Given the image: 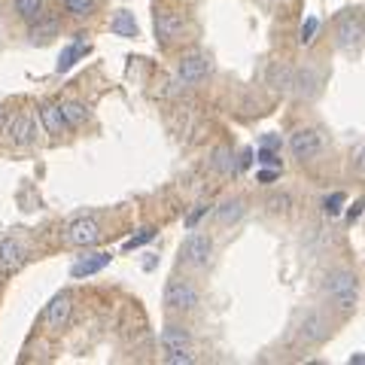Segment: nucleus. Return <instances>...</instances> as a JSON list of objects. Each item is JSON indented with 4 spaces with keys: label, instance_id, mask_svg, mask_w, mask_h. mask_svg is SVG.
<instances>
[{
    "label": "nucleus",
    "instance_id": "412c9836",
    "mask_svg": "<svg viewBox=\"0 0 365 365\" xmlns=\"http://www.w3.org/2000/svg\"><path fill=\"white\" fill-rule=\"evenodd\" d=\"M15 12H19L21 21L34 25V21L43 15V0H15Z\"/></svg>",
    "mask_w": 365,
    "mask_h": 365
},
{
    "label": "nucleus",
    "instance_id": "f8f14e48",
    "mask_svg": "<svg viewBox=\"0 0 365 365\" xmlns=\"http://www.w3.org/2000/svg\"><path fill=\"white\" fill-rule=\"evenodd\" d=\"M182 30H186V19H182L180 12L156 15V34H158V40L171 43V40H177V37H182Z\"/></svg>",
    "mask_w": 365,
    "mask_h": 365
},
{
    "label": "nucleus",
    "instance_id": "6ab92c4d",
    "mask_svg": "<svg viewBox=\"0 0 365 365\" xmlns=\"http://www.w3.org/2000/svg\"><path fill=\"white\" fill-rule=\"evenodd\" d=\"M110 30H113L116 37H137V21H134V15L125 12V10H119L116 15H113V21H110Z\"/></svg>",
    "mask_w": 365,
    "mask_h": 365
},
{
    "label": "nucleus",
    "instance_id": "20e7f679",
    "mask_svg": "<svg viewBox=\"0 0 365 365\" xmlns=\"http://www.w3.org/2000/svg\"><path fill=\"white\" fill-rule=\"evenodd\" d=\"M319 149H323V140H319V134L314 128H299V131H292V137H289V152H292L299 162L317 158Z\"/></svg>",
    "mask_w": 365,
    "mask_h": 365
},
{
    "label": "nucleus",
    "instance_id": "5701e85b",
    "mask_svg": "<svg viewBox=\"0 0 365 365\" xmlns=\"http://www.w3.org/2000/svg\"><path fill=\"white\" fill-rule=\"evenodd\" d=\"M292 71H289L286 64H274L271 67V86L277 91H289V86H292Z\"/></svg>",
    "mask_w": 365,
    "mask_h": 365
},
{
    "label": "nucleus",
    "instance_id": "b1692460",
    "mask_svg": "<svg viewBox=\"0 0 365 365\" xmlns=\"http://www.w3.org/2000/svg\"><path fill=\"white\" fill-rule=\"evenodd\" d=\"M213 167H216L219 174H234V171H238V165H234V156L228 149H216V156H213Z\"/></svg>",
    "mask_w": 365,
    "mask_h": 365
},
{
    "label": "nucleus",
    "instance_id": "393cba45",
    "mask_svg": "<svg viewBox=\"0 0 365 365\" xmlns=\"http://www.w3.org/2000/svg\"><path fill=\"white\" fill-rule=\"evenodd\" d=\"M344 201H347V195H344V192H332V195H326V198H323V213H326V216H338V213L344 210Z\"/></svg>",
    "mask_w": 365,
    "mask_h": 365
},
{
    "label": "nucleus",
    "instance_id": "2f4dec72",
    "mask_svg": "<svg viewBox=\"0 0 365 365\" xmlns=\"http://www.w3.org/2000/svg\"><path fill=\"white\" fill-rule=\"evenodd\" d=\"M204 213H207V207H195V210L186 216V228H195V225H198V219H201Z\"/></svg>",
    "mask_w": 365,
    "mask_h": 365
},
{
    "label": "nucleus",
    "instance_id": "4468645a",
    "mask_svg": "<svg viewBox=\"0 0 365 365\" xmlns=\"http://www.w3.org/2000/svg\"><path fill=\"white\" fill-rule=\"evenodd\" d=\"M25 247H21L15 238H6V241H0V268L3 271H15V268H21L25 265Z\"/></svg>",
    "mask_w": 365,
    "mask_h": 365
},
{
    "label": "nucleus",
    "instance_id": "c756f323",
    "mask_svg": "<svg viewBox=\"0 0 365 365\" xmlns=\"http://www.w3.org/2000/svg\"><path fill=\"white\" fill-rule=\"evenodd\" d=\"M165 362L167 365H189V362H195V356L192 353H165Z\"/></svg>",
    "mask_w": 365,
    "mask_h": 365
},
{
    "label": "nucleus",
    "instance_id": "423d86ee",
    "mask_svg": "<svg viewBox=\"0 0 365 365\" xmlns=\"http://www.w3.org/2000/svg\"><path fill=\"white\" fill-rule=\"evenodd\" d=\"M207 73H210L207 58L198 55V52L180 58V64H177V79L182 82V86H201V82L207 79Z\"/></svg>",
    "mask_w": 365,
    "mask_h": 365
},
{
    "label": "nucleus",
    "instance_id": "a878e982",
    "mask_svg": "<svg viewBox=\"0 0 365 365\" xmlns=\"http://www.w3.org/2000/svg\"><path fill=\"white\" fill-rule=\"evenodd\" d=\"M64 10L76 19H86V15L95 12V0H64Z\"/></svg>",
    "mask_w": 365,
    "mask_h": 365
},
{
    "label": "nucleus",
    "instance_id": "dca6fc26",
    "mask_svg": "<svg viewBox=\"0 0 365 365\" xmlns=\"http://www.w3.org/2000/svg\"><path fill=\"white\" fill-rule=\"evenodd\" d=\"M243 213H247V207H243V201H241V198H228V201L219 204L216 219H219L223 225H234V223H238V219L243 216Z\"/></svg>",
    "mask_w": 365,
    "mask_h": 365
},
{
    "label": "nucleus",
    "instance_id": "9b49d317",
    "mask_svg": "<svg viewBox=\"0 0 365 365\" xmlns=\"http://www.w3.org/2000/svg\"><path fill=\"white\" fill-rule=\"evenodd\" d=\"M158 341H162L165 353H192V335L182 326H167Z\"/></svg>",
    "mask_w": 365,
    "mask_h": 365
},
{
    "label": "nucleus",
    "instance_id": "4c0bfd02",
    "mask_svg": "<svg viewBox=\"0 0 365 365\" xmlns=\"http://www.w3.org/2000/svg\"><path fill=\"white\" fill-rule=\"evenodd\" d=\"M350 362H353V365H365V353H353V356H350Z\"/></svg>",
    "mask_w": 365,
    "mask_h": 365
},
{
    "label": "nucleus",
    "instance_id": "0eeeda50",
    "mask_svg": "<svg viewBox=\"0 0 365 365\" xmlns=\"http://www.w3.org/2000/svg\"><path fill=\"white\" fill-rule=\"evenodd\" d=\"M101 225L95 223V219H76V223H71V228H67V241L73 243V247H95L97 241H101Z\"/></svg>",
    "mask_w": 365,
    "mask_h": 365
},
{
    "label": "nucleus",
    "instance_id": "a211bd4d",
    "mask_svg": "<svg viewBox=\"0 0 365 365\" xmlns=\"http://www.w3.org/2000/svg\"><path fill=\"white\" fill-rule=\"evenodd\" d=\"M58 34V21L55 19H37L34 25H30V43H49L52 37Z\"/></svg>",
    "mask_w": 365,
    "mask_h": 365
},
{
    "label": "nucleus",
    "instance_id": "f257e3e1",
    "mask_svg": "<svg viewBox=\"0 0 365 365\" xmlns=\"http://www.w3.org/2000/svg\"><path fill=\"white\" fill-rule=\"evenodd\" d=\"M326 295H329V301L335 304L338 310H353L356 301H359V286H356V274L353 271H332L329 277H326Z\"/></svg>",
    "mask_w": 365,
    "mask_h": 365
},
{
    "label": "nucleus",
    "instance_id": "473e14b6",
    "mask_svg": "<svg viewBox=\"0 0 365 365\" xmlns=\"http://www.w3.org/2000/svg\"><path fill=\"white\" fill-rule=\"evenodd\" d=\"M259 147H268V149H280V137L277 134H265L262 137V143Z\"/></svg>",
    "mask_w": 365,
    "mask_h": 365
},
{
    "label": "nucleus",
    "instance_id": "c85d7f7f",
    "mask_svg": "<svg viewBox=\"0 0 365 365\" xmlns=\"http://www.w3.org/2000/svg\"><path fill=\"white\" fill-rule=\"evenodd\" d=\"M152 238H156V228H143L140 234H134V238H128V241H125V253H131V250L143 247V243H149Z\"/></svg>",
    "mask_w": 365,
    "mask_h": 365
},
{
    "label": "nucleus",
    "instance_id": "f3484780",
    "mask_svg": "<svg viewBox=\"0 0 365 365\" xmlns=\"http://www.w3.org/2000/svg\"><path fill=\"white\" fill-rule=\"evenodd\" d=\"M86 52H88V46H86V43H79V40L71 43V46H64V49H61V55H58V64H55V67H58V73L71 71L76 61L86 55Z\"/></svg>",
    "mask_w": 365,
    "mask_h": 365
},
{
    "label": "nucleus",
    "instance_id": "2eb2a0df",
    "mask_svg": "<svg viewBox=\"0 0 365 365\" xmlns=\"http://www.w3.org/2000/svg\"><path fill=\"white\" fill-rule=\"evenodd\" d=\"M40 119H43V128L49 134H61V131L71 128V125H67V119H64V113H61V106H52V104L40 110Z\"/></svg>",
    "mask_w": 365,
    "mask_h": 365
},
{
    "label": "nucleus",
    "instance_id": "7c9ffc66",
    "mask_svg": "<svg viewBox=\"0 0 365 365\" xmlns=\"http://www.w3.org/2000/svg\"><path fill=\"white\" fill-rule=\"evenodd\" d=\"M277 177H280V167H265V171H259V182H265V186L274 182Z\"/></svg>",
    "mask_w": 365,
    "mask_h": 365
},
{
    "label": "nucleus",
    "instance_id": "39448f33",
    "mask_svg": "<svg viewBox=\"0 0 365 365\" xmlns=\"http://www.w3.org/2000/svg\"><path fill=\"white\" fill-rule=\"evenodd\" d=\"M299 338L304 344H323L329 338V319L319 314V310H304L299 319Z\"/></svg>",
    "mask_w": 365,
    "mask_h": 365
},
{
    "label": "nucleus",
    "instance_id": "4be33fe9",
    "mask_svg": "<svg viewBox=\"0 0 365 365\" xmlns=\"http://www.w3.org/2000/svg\"><path fill=\"white\" fill-rule=\"evenodd\" d=\"M61 113H64V119H67V125H71V128H79L82 122H86V106H82L79 101L61 104Z\"/></svg>",
    "mask_w": 365,
    "mask_h": 365
},
{
    "label": "nucleus",
    "instance_id": "bb28decb",
    "mask_svg": "<svg viewBox=\"0 0 365 365\" xmlns=\"http://www.w3.org/2000/svg\"><path fill=\"white\" fill-rule=\"evenodd\" d=\"M317 30H319V19H317V15H308V19H304V25H301L299 43L301 46H310V43H314V37H317Z\"/></svg>",
    "mask_w": 365,
    "mask_h": 365
},
{
    "label": "nucleus",
    "instance_id": "9d476101",
    "mask_svg": "<svg viewBox=\"0 0 365 365\" xmlns=\"http://www.w3.org/2000/svg\"><path fill=\"white\" fill-rule=\"evenodd\" d=\"M110 262H113V256H110V253H88V256L76 259V262L71 265V277H76V280H82V277H95V274H101Z\"/></svg>",
    "mask_w": 365,
    "mask_h": 365
},
{
    "label": "nucleus",
    "instance_id": "f03ea898",
    "mask_svg": "<svg viewBox=\"0 0 365 365\" xmlns=\"http://www.w3.org/2000/svg\"><path fill=\"white\" fill-rule=\"evenodd\" d=\"M198 301H201V295H198V289L189 283V280L174 277L171 283L165 286V304L171 310H195Z\"/></svg>",
    "mask_w": 365,
    "mask_h": 365
},
{
    "label": "nucleus",
    "instance_id": "58836bf2",
    "mask_svg": "<svg viewBox=\"0 0 365 365\" xmlns=\"http://www.w3.org/2000/svg\"><path fill=\"white\" fill-rule=\"evenodd\" d=\"M274 3H283V0H274Z\"/></svg>",
    "mask_w": 365,
    "mask_h": 365
},
{
    "label": "nucleus",
    "instance_id": "aec40b11",
    "mask_svg": "<svg viewBox=\"0 0 365 365\" xmlns=\"http://www.w3.org/2000/svg\"><path fill=\"white\" fill-rule=\"evenodd\" d=\"M292 86H299V95L304 97H310V95H317V86H319V76L310 71V67H304V71H299L292 76Z\"/></svg>",
    "mask_w": 365,
    "mask_h": 365
},
{
    "label": "nucleus",
    "instance_id": "c9c22d12",
    "mask_svg": "<svg viewBox=\"0 0 365 365\" xmlns=\"http://www.w3.org/2000/svg\"><path fill=\"white\" fill-rule=\"evenodd\" d=\"M250 162H253V149H243V152H241V162H238V171L250 167Z\"/></svg>",
    "mask_w": 365,
    "mask_h": 365
},
{
    "label": "nucleus",
    "instance_id": "7ed1b4c3",
    "mask_svg": "<svg viewBox=\"0 0 365 365\" xmlns=\"http://www.w3.org/2000/svg\"><path fill=\"white\" fill-rule=\"evenodd\" d=\"M180 256H182V262L192 265V268H204V265L210 262V256H213V241L207 238V234L192 232L186 241H182Z\"/></svg>",
    "mask_w": 365,
    "mask_h": 365
},
{
    "label": "nucleus",
    "instance_id": "f704fd0d",
    "mask_svg": "<svg viewBox=\"0 0 365 365\" xmlns=\"http://www.w3.org/2000/svg\"><path fill=\"white\" fill-rule=\"evenodd\" d=\"M362 207H365V201H356V204H353V207H350V210H347V219H350V223H356V219H359V216H362Z\"/></svg>",
    "mask_w": 365,
    "mask_h": 365
},
{
    "label": "nucleus",
    "instance_id": "72a5a7b5",
    "mask_svg": "<svg viewBox=\"0 0 365 365\" xmlns=\"http://www.w3.org/2000/svg\"><path fill=\"white\" fill-rule=\"evenodd\" d=\"M271 207L274 210H286L289 207V195H274L271 198Z\"/></svg>",
    "mask_w": 365,
    "mask_h": 365
},
{
    "label": "nucleus",
    "instance_id": "ddd939ff",
    "mask_svg": "<svg viewBox=\"0 0 365 365\" xmlns=\"http://www.w3.org/2000/svg\"><path fill=\"white\" fill-rule=\"evenodd\" d=\"M3 134L10 137L12 143H30L37 137V122L30 119V116H12L10 122H6V128H3Z\"/></svg>",
    "mask_w": 365,
    "mask_h": 365
},
{
    "label": "nucleus",
    "instance_id": "e433bc0d",
    "mask_svg": "<svg viewBox=\"0 0 365 365\" xmlns=\"http://www.w3.org/2000/svg\"><path fill=\"white\" fill-rule=\"evenodd\" d=\"M356 174H362V177H365V147L356 152Z\"/></svg>",
    "mask_w": 365,
    "mask_h": 365
},
{
    "label": "nucleus",
    "instance_id": "cd10ccee",
    "mask_svg": "<svg viewBox=\"0 0 365 365\" xmlns=\"http://www.w3.org/2000/svg\"><path fill=\"white\" fill-rule=\"evenodd\" d=\"M256 158H259V165H265V167H280V149L259 147L256 149Z\"/></svg>",
    "mask_w": 365,
    "mask_h": 365
},
{
    "label": "nucleus",
    "instance_id": "1a4fd4ad",
    "mask_svg": "<svg viewBox=\"0 0 365 365\" xmlns=\"http://www.w3.org/2000/svg\"><path fill=\"white\" fill-rule=\"evenodd\" d=\"M71 310H73V295L58 292L55 299L49 301V308H46V326H49V329H64L67 319H71Z\"/></svg>",
    "mask_w": 365,
    "mask_h": 365
},
{
    "label": "nucleus",
    "instance_id": "6e6552de",
    "mask_svg": "<svg viewBox=\"0 0 365 365\" xmlns=\"http://www.w3.org/2000/svg\"><path fill=\"white\" fill-rule=\"evenodd\" d=\"M365 37V21L359 12H344L338 19V43L350 49V46H356Z\"/></svg>",
    "mask_w": 365,
    "mask_h": 365
}]
</instances>
